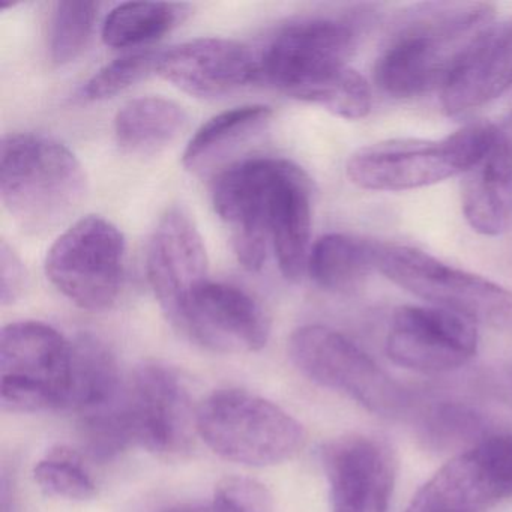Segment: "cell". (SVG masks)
I'll return each instance as SVG.
<instances>
[{
  "label": "cell",
  "instance_id": "6da1fadb",
  "mask_svg": "<svg viewBox=\"0 0 512 512\" xmlns=\"http://www.w3.org/2000/svg\"><path fill=\"white\" fill-rule=\"evenodd\" d=\"M487 2H422L392 20L374 64V82L394 98L442 89L455 64L494 22Z\"/></svg>",
  "mask_w": 512,
  "mask_h": 512
},
{
  "label": "cell",
  "instance_id": "7a4b0ae2",
  "mask_svg": "<svg viewBox=\"0 0 512 512\" xmlns=\"http://www.w3.org/2000/svg\"><path fill=\"white\" fill-rule=\"evenodd\" d=\"M88 178L70 148L43 134L5 136L0 151V196L22 229H56L82 205Z\"/></svg>",
  "mask_w": 512,
  "mask_h": 512
},
{
  "label": "cell",
  "instance_id": "3957f363",
  "mask_svg": "<svg viewBox=\"0 0 512 512\" xmlns=\"http://www.w3.org/2000/svg\"><path fill=\"white\" fill-rule=\"evenodd\" d=\"M497 128L490 122H476L440 140L374 143L349 158L347 178L362 190L383 193L430 187L464 175L487 151Z\"/></svg>",
  "mask_w": 512,
  "mask_h": 512
},
{
  "label": "cell",
  "instance_id": "277c9868",
  "mask_svg": "<svg viewBox=\"0 0 512 512\" xmlns=\"http://www.w3.org/2000/svg\"><path fill=\"white\" fill-rule=\"evenodd\" d=\"M197 434L224 460L275 466L305 445L304 427L277 404L242 389H223L197 409Z\"/></svg>",
  "mask_w": 512,
  "mask_h": 512
},
{
  "label": "cell",
  "instance_id": "5b68a950",
  "mask_svg": "<svg viewBox=\"0 0 512 512\" xmlns=\"http://www.w3.org/2000/svg\"><path fill=\"white\" fill-rule=\"evenodd\" d=\"M365 19L364 11H355L290 23L257 59V80L307 101L319 86L349 67Z\"/></svg>",
  "mask_w": 512,
  "mask_h": 512
},
{
  "label": "cell",
  "instance_id": "8992f818",
  "mask_svg": "<svg viewBox=\"0 0 512 512\" xmlns=\"http://www.w3.org/2000/svg\"><path fill=\"white\" fill-rule=\"evenodd\" d=\"M377 271L433 307L512 332V292L409 245L380 244Z\"/></svg>",
  "mask_w": 512,
  "mask_h": 512
},
{
  "label": "cell",
  "instance_id": "52a82bcc",
  "mask_svg": "<svg viewBox=\"0 0 512 512\" xmlns=\"http://www.w3.org/2000/svg\"><path fill=\"white\" fill-rule=\"evenodd\" d=\"M73 346L58 329L14 322L0 335V401L10 412L65 409Z\"/></svg>",
  "mask_w": 512,
  "mask_h": 512
},
{
  "label": "cell",
  "instance_id": "ba28073f",
  "mask_svg": "<svg viewBox=\"0 0 512 512\" xmlns=\"http://www.w3.org/2000/svg\"><path fill=\"white\" fill-rule=\"evenodd\" d=\"M127 245L118 226L100 215L80 218L47 253L46 275L82 310H109L118 301Z\"/></svg>",
  "mask_w": 512,
  "mask_h": 512
},
{
  "label": "cell",
  "instance_id": "9c48e42d",
  "mask_svg": "<svg viewBox=\"0 0 512 512\" xmlns=\"http://www.w3.org/2000/svg\"><path fill=\"white\" fill-rule=\"evenodd\" d=\"M127 448L154 454L187 451L197 434V410L178 371L163 364H145L124 383L113 403Z\"/></svg>",
  "mask_w": 512,
  "mask_h": 512
},
{
  "label": "cell",
  "instance_id": "30bf717a",
  "mask_svg": "<svg viewBox=\"0 0 512 512\" xmlns=\"http://www.w3.org/2000/svg\"><path fill=\"white\" fill-rule=\"evenodd\" d=\"M289 356L305 377L341 392L379 415H397L409 404L406 389L383 371L352 340L322 325L296 329Z\"/></svg>",
  "mask_w": 512,
  "mask_h": 512
},
{
  "label": "cell",
  "instance_id": "8fae6325",
  "mask_svg": "<svg viewBox=\"0 0 512 512\" xmlns=\"http://www.w3.org/2000/svg\"><path fill=\"white\" fill-rule=\"evenodd\" d=\"M287 164L283 158H250L230 164L215 178L212 205L247 271H260L268 257L272 206Z\"/></svg>",
  "mask_w": 512,
  "mask_h": 512
},
{
  "label": "cell",
  "instance_id": "7c38bea8",
  "mask_svg": "<svg viewBox=\"0 0 512 512\" xmlns=\"http://www.w3.org/2000/svg\"><path fill=\"white\" fill-rule=\"evenodd\" d=\"M511 497L512 434H491L440 467L404 512H485Z\"/></svg>",
  "mask_w": 512,
  "mask_h": 512
},
{
  "label": "cell",
  "instance_id": "4fadbf2b",
  "mask_svg": "<svg viewBox=\"0 0 512 512\" xmlns=\"http://www.w3.org/2000/svg\"><path fill=\"white\" fill-rule=\"evenodd\" d=\"M386 355L394 364L419 373H448L466 365L478 350L472 320L433 307L403 305L392 316Z\"/></svg>",
  "mask_w": 512,
  "mask_h": 512
},
{
  "label": "cell",
  "instance_id": "5bb4252c",
  "mask_svg": "<svg viewBox=\"0 0 512 512\" xmlns=\"http://www.w3.org/2000/svg\"><path fill=\"white\" fill-rule=\"evenodd\" d=\"M209 262L202 236L181 208L164 212L149 239L146 274L152 292L173 326L199 289L208 283Z\"/></svg>",
  "mask_w": 512,
  "mask_h": 512
},
{
  "label": "cell",
  "instance_id": "9a60e30c",
  "mask_svg": "<svg viewBox=\"0 0 512 512\" xmlns=\"http://www.w3.org/2000/svg\"><path fill=\"white\" fill-rule=\"evenodd\" d=\"M175 328L218 353L259 352L271 334L265 310L250 293L212 281L194 295Z\"/></svg>",
  "mask_w": 512,
  "mask_h": 512
},
{
  "label": "cell",
  "instance_id": "2e32d148",
  "mask_svg": "<svg viewBox=\"0 0 512 512\" xmlns=\"http://www.w3.org/2000/svg\"><path fill=\"white\" fill-rule=\"evenodd\" d=\"M331 512H388L394 490V454L376 437L352 436L332 440L323 448Z\"/></svg>",
  "mask_w": 512,
  "mask_h": 512
},
{
  "label": "cell",
  "instance_id": "e0dca14e",
  "mask_svg": "<svg viewBox=\"0 0 512 512\" xmlns=\"http://www.w3.org/2000/svg\"><path fill=\"white\" fill-rule=\"evenodd\" d=\"M157 74L185 94L218 98L257 80V59L226 38H197L158 56Z\"/></svg>",
  "mask_w": 512,
  "mask_h": 512
},
{
  "label": "cell",
  "instance_id": "ac0fdd59",
  "mask_svg": "<svg viewBox=\"0 0 512 512\" xmlns=\"http://www.w3.org/2000/svg\"><path fill=\"white\" fill-rule=\"evenodd\" d=\"M512 86V17L493 22L463 53L440 89L443 112L464 115Z\"/></svg>",
  "mask_w": 512,
  "mask_h": 512
},
{
  "label": "cell",
  "instance_id": "d6986e66",
  "mask_svg": "<svg viewBox=\"0 0 512 512\" xmlns=\"http://www.w3.org/2000/svg\"><path fill=\"white\" fill-rule=\"evenodd\" d=\"M461 211L473 232L506 235L512 230V142L497 128L481 158L464 173Z\"/></svg>",
  "mask_w": 512,
  "mask_h": 512
},
{
  "label": "cell",
  "instance_id": "ffe728a7",
  "mask_svg": "<svg viewBox=\"0 0 512 512\" xmlns=\"http://www.w3.org/2000/svg\"><path fill=\"white\" fill-rule=\"evenodd\" d=\"M313 193L310 176L289 161L272 206L271 244L281 274L292 283L307 272L313 247Z\"/></svg>",
  "mask_w": 512,
  "mask_h": 512
},
{
  "label": "cell",
  "instance_id": "44dd1931",
  "mask_svg": "<svg viewBox=\"0 0 512 512\" xmlns=\"http://www.w3.org/2000/svg\"><path fill=\"white\" fill-rule=\"evenodd\" d=\"M271 119L272 110L257 104L215 115L191 137L182 155V164L196 175L214 172L244 143L262 133Z\"/></svg>",
  "mask_w": 512,
  "mask_h": 512
},
{
  "label": "cell",
  "instance_id": "7402d4cb",
  "mask_svg": "<svg viewBox=\"0 0 512 512\" xmlns=\"http://www.w3.org/2000/svg\"><path fill=\"white\" fill-rule=\"evenodd\" d=\"M379 248L358 236L328 233L311 247L307 272L320 289L352 293L376 271Z\"/></svg>",
  "mask_w": 512,
  "mask_h": 512
},
{
  "label": "cell",
  "instance_id": "603a6c76",
  "mask_svg": "<svg viewBox=\"0 0 512 512\" xmlns=\"http://www.w3.org/2000/svg\"><path fill=\"white\" fill-rule=\"evenodd\" d=\"M71 346L70 391L65 409L83 416L115 403L124 385L109 347L89 334L80 335Z\"/></svg>",
  "mask_w": 512,
  "mask_h": 512
},
{
  "label": "cell",
  "instance_id": "cb8c5ba5",
  "mask_svg": "<svg viewBox=\"0 0 512 512\" xmlns=\"http://www.w3.org/2000/svg\"><path fill=\"white\" fill-rule=\"evenodd\" d=\"M187 113L175 101L142 97L125 104L115 118V139L131 154H155L178 139Z\"/></svg>",
  "mask_w": 512,
  "mask_h": 512
},
{
  "label": "cell",
  "instance_id": "d4e9b609",
  "mask_svg": "<svg viewBox=\"0 0 512 512\" xmlns=\"http://www.w3.org/2000/svg\"><path fill=\"white\" fill-rule=\"evenodd\" d=\"M190 8L167 2H128L107 16L103 41L113 49H130L160 40L187 19Z\"/></svg>",
  "mask_w": 512,
  "mask_h": 512
},
{
  "label": "cell",
  "instance_id": "484cf974",
  "mask_svg": "<svg viewBox=\"0 0 512 512\" xmlns=\"http://www.w3.org/2000/svg\"><path fill=\"white\" fill-rule=\"evenodd\" d=\"M98 4L88 0H62L53 11L50 22V59L53 64L67 65L76 61L91 40L97 19Z\"/></svg>",
  "mask_w": 512,
  "mask_h": 512
},
{
  "label": "cell",
  "instance_id": "4316f807",
  "mask_svg": "<svg viewBox=\"0 0 512 512\" xmlns=\"http://www.w3.org/2000/svg\"><path fill=\"white\" fill-rule=\"evenodd\" d=\"M34 478L49 496L83 502L97 494V485L86 469L82 455L68 446H56L47 452L35 466Z\"/></svg>",
  "mask_w": 512,
  "mask_h": 512
},
{
  "label": "cell",
  "instance_id": "83f0119b",
  "mask_svg": "<svg viewBox=\"0 0 512 512\" xmlns=\"http://www.w3.org/2000/svg\"><path fill=\"white\" fill-rule=\"evenodd\" d=\"M307 103L323 107L338 118L358 121L370 113L373 92L362 74L347 67L316 89Z\"/></svg>",
  "mask_w": 512,
  "mask_h": 512
},
{
  "label": "cell",
  "instance_id": "f1b7e54d",
  "mask_svg": "<svg viewBox=\"0 0 512 512\" xmlns=\"http://www.w3.org/2000/svg\"><path fill=\"white\" fill-rule=\"evenodd\" d=\"M158 56L160 52H139L110 62L86 82L82 97L88 101H103L122 94L157 73Z\"/></svg>",
  "mask_w": 512,
  "mask_h": 512
},
{
  "label": "cell",
  "instance_id": "f546056e",
  "mask_svg": "<svg viewBox=\"0 0 512 512\" xmlns=\"http://www.w3.org/2000/svg\"><path fill=\"white\" fill-rule=\"evenodd\" d=\"M211 505L215 512H274L268 488L245 476L221 479Z\"/></svg>",
  "mask_w": 512,
  "mask_h": 512
},
{
  "label": "cell",
  "instance_id": "4dcf8cb0",
  "mask_svg": "<svg viewBox=\"0 0 512 512\" xmlns=\"http://www.w3.org/2000/svg\"><path fill=\"white\" fill-rule=\"evenodd\" d=\"M28 283L25 266L16 251L2 241L0 244V302L14 304L22 296Z\"/></svg>",
  "mask_w": 512,
  "mask_h": 512
},
{
  "label": "cell",
  "instance_id": "1f68e13d",
  "mask_svg": "<svg viewBox=\"0 0 512 512\" xmlns=\"http://www.w3.org/2000/svg\"><path fill=\"white\" fill-rule=\"evenodd\" d=\"M166 512H214L211 505H179Z\"/></svg>",
  "mask_w": 512,
  "mask_h": 512
}]
</instances>
